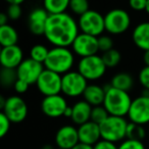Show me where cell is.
I'll return each instance as SVG.
<instances>
[{"label":"cell","mask_w":149,"mask_h":149,"mask_svg":"<svg viewBox=\"0 0 149 149\" xmlns=\"http://www.w3.org/2000/svg\"><path fill=\"white\" fill-rule=\"evenodd\" d=\"M79 24L68 13L49 15L44 36L54 47H70L79 35Z\"/></svg>","instance_id":"1"},{"label":"cell","mask_w":149,"mask_h":149,"mask_svg":"<svg viewBox=\"0 0 149 149\" xmlns=\"http://www.w3.org/2000/svg\"><path fill=\"white\" fill-rule=\"evenodd\" d=\"M105 88V98H104L103 106L109 116H128L129 109L133 100L131 99L129 92L116 89L111 85Z\"/></svg>","instance_id":"2"},{"label":"cell","mask_w":149,"mask_h":149,"mask_svg":"<svg viewBox=\"0 0 149 149\" xmlns=\"http://www.w3.org/2000/svg\"><path fill=\"white\" fill-rule=\"evenodd\" d=\"M74 62V53L68 47H53L49 50V53L44 62L45 68L64 74L70 72Z\"/></svg>","instance_id":"3"},{"label":"cell","mask_w":149,"mask_h":149,"mask_svg":"<svg viewBox=\"0 0 149 149\" xmlns=\"http://www.w3.org/2000/svg\"><path fill=\"white\" fill-rule=\"evenodd\" d=\"M129 123L123 116H109L102 124H100L101 139L110 142H120L126 138Z\"/></svg>","instance_id":"4"},{"label":"cell","mask_w":149,"mask_h":149,"mask_svg":"<svg viewBox=\"0 0 149 149\" xmlns=\"http://www.w3.org/2000/svg\"><path fill=\"white\" fill-rule=\"evenodd\" d=\"M107 66L105 65L101 56L92 55L83 57L78 63V72L84 76L88 81H95L104 76Z\"/></svg>","instance_id":"5"},{"label":"cell","mask_w":149,"mask_h":149,"mask_svg":"<svg viewBox=\"0 0 149 149\" xmlns=\"http://www.w3.org/2000/svg\"><path fill=\"white\" fill-rule=\"evenodd\" d=\"M88 80L79 72H70L62 74L61 92L68 97H79L83 95L88 87Z\"/></svg>","instance_id":"6"},{"label":"cell","mask_w":149,"mask_h":149,"mask_svg":"<svg viewBox=\"0 0 149 149\" xmlns=\"http://www.w3.org/2000/svg\"><path fill=\"white\" fill-rule=\"evenodd\" d=\"M105 31L111 35H120L130 28L131 17L126 10L114 8L104 15Z\"/></svg>","instance_id":"7"},{"label":"cell","mask_w":149,"mask_h":149,"mask_svg":"<svg viewBox=\"0 0 149 149\" xmlns=\"http://www.w3.org/2000/svg\"><path fill=\"white\" fill-rule=\"evenodd\" d=\"M79 28L82 33L99 37L105 31L104 17L96 10H88L79 19Z\"/></svg>","instance_id":"8"},{"label":"cell","mask_w":149,"mask_h":149,"mask_svg":"<svg viewBox=\"0 0 149 149\" xmlns=\"http://www.w3.org/2000/svg\"><path fill=\"white\" fill-rule=\"evenodd\" d=\"M61 74L45 68L38 79L36 86L40 93L44 96L57 95L61 92Z\"/></svg>","instance_id":"9"},{"label":"cell","mask_w":149,"mask_h":149,"mask_svg":"<svg viewBox=\"0 0 149 149\" xmlns=\"http://www.w3.org/2000/svg\"><path fill=\"white\" fill-rule=\"evenodd\" d=\"M2 112L13 124H19L24 122L28 116V105L22 97L13 95L6 98Z\"/></svg>","instance_id":"10"},{"label":"cell","mask_w":149,"mask_h":149,"mask_svg":"<svg viewBox=\"0 0 149 149\" xmlns=\"http://www.w3.org/2000/svg\"><path fill=\"white\" fill-rule=\"evenodd\" d=\"M72 48L74 53L81 56V58L96 55L99 51L98 37L81 33L77 36L76 40L72 43Z\"/></svg>","instance_id":"11"},{"label":"cell","mask_w":149,"mask_h":149,"mask_svg":"<svg viewBox=\"0 0 149 149\" xmlns=\"http://www.w3.org/2000/svg\"><path fill=\"white\" fill-rule=\"evenodd\" d=\"M45 70V66L41 62H38L32 58L24 59V61L17 68L19 79L27 82L30 85L36 84L41 74Z\"/></svg>","instance_id":"12"},{"label":"cell","mask_w":149,"mask_h":149,"mask_svg":"<svg viewBox=\"0 0 149 149\" xmlns=\"http://www.w3.org/2000/svg\"><path fill=\"white\" fill-rule=\"evenodd\" d=\"M128 116L132 123L144 125L149 123V97L139 96L133 99L128 112Z\"/></svg>","instance_id":"13"},{"label":"cell","mask_w":149,"mask_h":149,"mask_svg":"<svg viewBox=\"0 0 149 149\" xmlns=\"http://www.w3.org/2000/svg\"><path fill=\"white\" fill-rule=\"evenodd\" d=\"M68 106L65 98L60 94L45 96L41 102V109L43 113L48 118H52L63 116Z\"/></svg>","instance_id":"14"},{"label":"cell","mask_w":149,"mask_h":149,"mask_svg":"<svg viewBox=\"0 0 149 149\" xmlns=\"http://www.w3.org/2000/svg\"><path fill=\"white\" fill-rule=\"evenodd\" d=\"M55 143L58 148L72 149L80 143L78 129L70 125L62 126L55 134Z\"/></svg>","instance_id":"15"},{"label":"cell","mask_w":149,"mask_h":149,"mask_svg":"<svg viewBox=\"0 0 149 149\" xmlns=\"http://www.w3.org/2000/svg\"><path fill=\"white\" fill-rule=\"evenodd\" d=\"M24 61V53L19 46H7L2 47L0 51V62L2 68H17Z\"/></svg>","instance_id":"16"},{"label":"cell","mask_w":149,"mask_h":149,"mask_svg":"<svg viewBox=\"0 0 149 149\" xmlns=\"http://www.w3.org/2000/svg\"><path fill=\"white\" fill-rule=\"evenodd\" d=\"M48 17H49V13L44 8H35L34 10H32L28 19L30 32L36 36L44 35Z\"/></svg>","instance_id":"17"},{"label":"cell","mask_w":149,"mask_h":149,"mask_svg":"<svg viewBox=\"0 0 149 149\" xmlns=\"http://www.w3.org/2000/svg\"><path fill=\"white\" fill-rule=\"evenodd\" d=\"M78 133H79V139L81 143L94 146L98 141L101 140L100 126L92 120L79 126Z\"/></svg>","instance_id":"18"},{"label":"cell","mask_w":149,"mask_h":149,"mask_svg":"<svg viewBox=\"0 0 149 149\" xmlns=\"http://www.w3.org/2000/svg\"><path fill=\"white\" fill-rule=\"evenodd\" d=\"M92 108L93 106L85 100H80V101L76 102L72 105V120L79 126L91 120Z\"/></svg>","instance_id":"19"},{"label":"cell","mask_w":149,"mask_h":149,"mask_svg":"<svg viewBox=\"0 0 149 149\" xmlns=\"http://www.w3.org/2000/svg\"><path fill=\"white\" fill-rule=\"evenodd\" d=\"M135 45L143 51L149 50V22H143L136 26L132 34Z\"/></svg>","instance_id":"20"},{"label":"cell","mask_w":149,"mask_h":149,"mask_svg":"<svg viewBox=\"0 0 149 149\" xmlns=\"http://www.w3.org/2000/svg\"><path fill=\"white\" fill-rule=\"evenodd\" d=\"M105 93V88L92 84V85H88V87L86 88L83 97L84 100L91 104L92 106L103 105Z\"/></svg>","instance_id":"21"},{"label":"cell","mask_w":149,"mask_h":149,"mask_svg":"<svg viewBox=\"0 0 149 149\" xmlns=\"http://www.w3.org/2000/svg\"><path fill=\"white\" fill-rule=\"evenodd\" d=\"M19 41V34L17 30L9 25L0 27V44L2 47L17 45Z\"/></svg>","instance_id":"22"},{"label":"cell","mask_w":149,"mask_h":149,"mask_svg":"<svg viewBox=\"0 0 149 149\" xmlns=\"http://www.w3.org/2000/svg\"><path fill=\"white\" fill-rule=\"evenodd\" d=\"M110 85L116 89L123 90V91L129 92L133 88L134 80L128 72H118L114 74L110 82Z\"/></svg>","instance_id":"23"},{"label":"cell","mask_w":149,"mask_h":149,"mask_svg":"<svg viewBox=\"0 0 149 149\" xmlns=\"http://www.w3.org/2000/svg\"><path fill=\"white\" fill-rule=\"evenodd\" d=\"M70 0H43V8L49 15L65 13L70 7Z\"/></svg>","instance_id":"24"},{"label":"cell","mask_w":149,"mask_h":149,"mask_svg":"<svg viewBox=\"0 0 149 149\" xmlns=\"http://www.w3.org/2000/svg\"><path fill=\"white\" fill-rule=\"evenodd\" d=\"M19 80L17 68H2L1 72H0V82L1 85L5 88L15 86V82Z\"/></svg>","instance_id":"25"},{"label":"cell","mask_w":149,"mask_h":149,"mask_svg":"<svg viewBox=\"0 0 149 149\" xmlns=\"http://www.w3.org/2000/svg\"><path fill=\"white\" fill-rule=\"evenodd\" d=\"M146 136V131L142 125L135 124V123H129L128 128H127V135L126 139L131 140L142 141Z\"/></svg>","instance_id":"26"},{"label":"cell","mask_w":149,"mask_h":149,"mask_svg":"<svg viewBox=\"0 0 149 149\" xmlns=\"http://www.w3.org/2000/svg\"><path fill=\"white\" fill-rule=\"evenodd\" d=\"M49 50L50 49H48L45 45H42V44L34 45L30 50V58L44 64L48 56V53H49Z\"/></svg>","instance_id":"27"},{"label":"cell","mask_w":149,"mask_h":149,"mask_svg":"<svg viewBox=\"0 0 149 149\" xmlns=\"http://www.w3.org/2000/svg\"><path fill=\"white\" fill-rule=\"evenodd\" d=\"M102 59H103L104 63L107 68H114L120 62L122 59V55L116 49H111L109 51H106L102 54Z\"/></svg>","instance_id":"28"},{"label":"cell","mask_w":149,"mask_h":149,"mask_svg":"<svg viewBox=\"0 0 149 149\" xmlns=\"http://www.w3.org/2000/svg\"><path fill=\"white\" fill-rule=\"evenodd\" d=\"M68 8L72 13L80 15V17L86 13L88 10H90L88 0H70Z\"/></svg>","instance_id":"29"},{"label":"cell","mask_w":149,"mask_h":149,"mask_svg":"<svg viewBox=\"0 0 149 149\" xmlns=\"http://www.w3.org/2000/svg\"><path fill=\"white\" fill-rule=\"evenodd\" d=\"M109 116V113L107 110L105 109L103 105H98L93 106L92 108V113H91V120L96 124L100 125Z\"/></svg>","instance_id":"30"},{"label":"cell","mask_w":149,"mask_h":149,"mask_svg":"<svg viewBox=\"0 0 149 149\" xmlns=\"http://www.w3.org/2000/svg\"><path fill=\"white\" fill-rule=\"evenodd\" d=\"M98 45H99V50L104 53L113 49V40L107 35H101L98 37Z\"/></svg>","instance_id":"31"},{"label":"cell","mask_w":149,"mask_h":149,"mask_svg":"<svg viewBox=\"0 0 149 149\" xmlns=\"http://www.w3.org/2000/svg\"><path fill=\"white\" fill-rule=\"evenodd\" d=\"M118 149H145V146L142 143V141L126 139L120 143Z\"/></svg>","instance_id":"32"},{"label":"cell","mask_w":149,"mask_h":149,"mask_svg":"<svg viewBox=\"0 0 149 149\" xmlns=\"http://www.w3.org/2000/svg\"><path fill=\"white\" fill-rule=\"evenodd\" d=\"M6 13L8 15L9 19L17 21V19H19L22 17L23 10H22V7L19 4H10L8 6V8H7Z\"/></svg>","instance_id":"33"},{"label":"cell","mask_w":149,"mask_h":149,"mask_svg":"<svg viewBox=\"0 0 149 149\" xmlns=\"http://www.w3.org/2000/svg\"><path fill=\"white\" fill-rule=\"evenodd\" d=\"M11 122L3 112L0 113V137L2 138L9 132Z\"/></svg>","instance_id":"34"},{"label":"cell","mask_w":149,"mask_h":149,"mask_svg":"<svg viewBox=\"0 0 149 149\" xmlns=\"http://www.w3.org/2000/svg\"><path fill=\"white\" fill-rule=\"evenodd\" d=\"M139 82L144 89L149 90V66L145 65L139 72Z\"/></svg>","instance_id":"35"},{"label":"cell","mask_w":149,"mask_h":149,"mask_svg":"<svg viewBox=\"0 0 149 149\" xmlns=\"http://www.w3.org/2000/svg\"><path fill=\"white\" fill-rule=\"evenodd\" d=\"M129 5L136 11H142L146 9L147 0H129Z\"/></svg>","instance_id":"36"},{"label":"cell","mask_w":149,"mask_h":149,"mask_svg":"<svg viewBox=\"0 0 149 149\" xmlns=\"http://www.w3.org/2000/svg\"><path fill=\"white\" fill-rule=\"evenodd\" d=\"M93 148L94 149H118V147L116 145V143L101 139V140L98 141V142L94 145Z\"/></svg>","instance_id":"37"},{"label":"cell","mask_w":149,"mask_h":149,"mask_svg":"<svg viewBox=\"0 0 149 149\" xmlns=\"http://www.w3.org/2000/svg\"><path fill=\"white\" fill-rule=\"evenodd\" d=\"M29 87H30V84H28L27 82L23 81V80L19 79L17 82H15V86H13V88H15V91L17 92V93L19 94H24L26 93V92L29 90Z\"/></svg>","instance_id":"38"},{"label":"cell","mask_w":149,"mask_h":149,"mask_svg":"<svg viewBox=\"0 0 149 149\" xmlns=\"http://www.w3.org/2000/svg\"><path fill=\"white\" fill-rule=\"evenodd\" d=\"M9 17L7 15L6 13H2L0 15V27H2V26H5V25H8L7 22H8Z\"/></svg>","instance_id":"39"},{"label":"cell","mask_w":149,"mask_h":149,"mask_svg":"<svg viewBox=\"0 0 149 149\" xmlns=\"http://www.w3.org/2000/svg\"><path fill=\"white\" fill-rule=\"evenodd\" d=\"M72 149H94L92 145H88V144H85V143H78L77 145L74 147H72Z\"/></svg>","instance_id":"40"},{"label":"cell","mask_w":149,"mask_h":149,"mask_svg":"<svg viewBox=\"0 0 149 149\" xmlns=\"http://www.w3.org/2000/svg\"><path fill=\"white\" fill-rule=\"evenodd\" d=\"M72 106H68V107H66V109H65V111H64L63 116L72 118Z\"/></svg>","instance_id":"41"},{"label":"cell","mask_w":149,"mask_h":149,"mask_svg":"<svg viewBox=\"0 0 149 149\" xmlns=\"http://www.w3.org/2000/svg\"><path fill=\"white\" fill-rule=\"evenodd\" d=\"M143 61H144L145 65L149 66V50L144 51V55H143Z\"/></svg>","instance_id":"42"},{"label":"cell","mask_w":149,"mask_h":149,"mask_svg":"<svg viewBox=\"0 0 149 149\" xmlns=\"http://www.w3.org/2000/svg\"><path fill=\"white\" fill-rule=\"evenodd\" d=\"M5 1H6L9 5H10V4H19V5H21L22 3L25 2L26 0H5Z\"/></svg>","instance_id":"43"},{"label":"cell","mask_w":149,"mask_h":149,"mask_svg":"<svg viewBox=\"0 0 149 149\" xmlns=\"http://www.w3.org/2000/svg\"><path fill=\"white\" fill-rule=\"evenodd\" d=\"M145 11L149 15V0H147V5H146V9H145Z\"/></svg>","instance_id":"44"},{"label":"cell","mask_w":149,"mask_h":149,"mask_svg":"<svg viewBox=\"0 0 149 149\" xmlns=\"http://www.w3.org/2000/svg\"><path fill=\"white\" fill-rule=\"evenodd\" d=\"M57 149H61V148H57Z\"/></svg>","instance_id":"45"},{"label":"cell","mask_w":149,"mask_h":149,"mask_svg":"<svg viewBox=\"0 0 149 149\" xmlns=\"http://www.w3.org/2000/svg\"><path fill=\"white\" fill-rule=\"evenodd\" d=\"M148 134H149V131H148Z\"/></svg>","instance_id":"46"}]
</instances>
